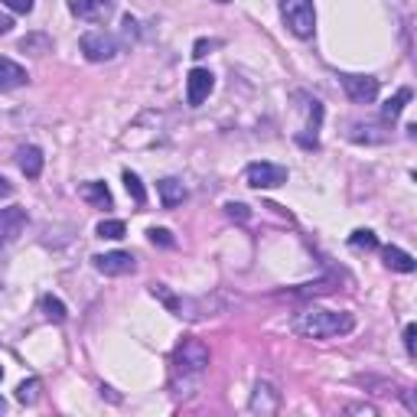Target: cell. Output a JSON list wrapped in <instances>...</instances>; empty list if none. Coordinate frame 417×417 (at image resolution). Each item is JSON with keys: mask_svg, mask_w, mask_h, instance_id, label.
<instances>
[{"mask_svg": "<svg viewBox=\"0 0 417 417\" xmlns=\"http://www.w3.org/2000/svg\"><path fill=\"white\" fill-rule=\"evenodd\" d=\"M208 371V349L199 339H183L173 349V362H170V385H173V398L186 401L199 391L202 379Z\"/></svg>", "mask_w": 417, "mask_h": 417, "instance_id": "6da1fadb", "label": "cell"}, {"mask_svg": "<svg viewBox=\"0 0 417 417\" xmlns=\"http://www.w3.org/2000/svg\"><path fill=\"white\" fill-rule=\"evenodd\" d=\"M356 329V317L346 310H317L310 307L294 317V332L307 336V339H336Z\"/></svg>", "mask_w": 417, "mask_h": 417, "instance_id": "7a4b0ae2", "label": "cell"}, {"mask_svg": "<svg viewBox=\"0 0 417 417\" xmlns=\"http://www.w3.org/2000/svg\"><path fill=\"white\" fill-rule=\"evenodd\" d=\"M280 16H284V26L294 36L310 39L317 30V10H313V0H280Z\"/></svg>", "mask_w": 417, "mask_h": 417, "instance_id": "3957f363", "label": "cell"}, {"mask_svg": "<svg viewBox=\"0 0 417 417\" xmlns=\"http://www.w3.org/2000/svg\"><path fill=\"white\" fill-rule=\"evenodd\" d=\"M78 49L88 62H111L117 53H121V43H117L115 33L108 30H92L78 39Z\"/></svg>", "mask_w": 417, "mask_h": 417, "instance_id": "277c9868", "label": "cell"}, {"mask_svg": "<svg viewBox=\"0 0 417 417\" xmlns=\"http://www.w3.org/2000/svg\"><path fill=\"white\" fill-rule=\"evenodd\" d=\"M245 179L248 186H255V189H274V186H284L287 183V167H280V163H251L245 170Z\"/></svg>", "mask_w": 417, "mask_h": 417, "instance_id": "5b68a950", "label": "cell"}, {"mask_svg": "<svg viewBox=\"0 0 417 417\" xmlns=\"http://www.w3.org/2000/svg\"><path fill=\"white\" fill-rule=\"evenodd\" d=\"M92 264L105 278H124V274H134V268H137L131 251H105V255H95Z\"/></svg>", "mask_w": 417, "mask_h": 417, "instance_id": "8992f818", "label": "cell"}, {"mask_svg": "<svg viewBox=\"0 0 417 417\" xmlns=\"http://www.w3.org/2000/svg\"><path fill=\"white\" fill-rule=\"evenodd\" d=\"M69 14L85 23H105L115 14V0H69Z\"/></svg>", "mask_w": 417, "mask_h": 417, "instance_id": "52a82bcc", "label": "cell"}, {"mask_svg": "<svg viewBox=\"0 0 417 417\" xmlns=\"http://www.w3.org/2000/svg\"><path fill=\"white\" fill-rule=\"evenodd\" d=\"M342 88H346V95L356 105H371V101L379 98V78L371 75H339Z\"/></svg>", "mask_w": 417, "mask_h": 417, "instance_id": "ba28073f", "label": "cell"}, {"mask_svg": "<svg viewBox=\"0 0 417 417\" xmlns=\"http://www.w3.org/2000/svg\"><path fill=\"white\" fill-rule=\"evenodd\" d=\"M216 88V75L208 69H193L189 78H186V101H189V108H199L202 101L212 95Z\"/></svg>", "mask_w": 417, "mask_h": 417, "instance_id": "9c48e42d", "label": "cell"}, {"mask_svg": "<svg viewBox=\"0 0 417 417\" xmlns=\"http://www.w3.org/2000/svg\"><path fill=\"white\" fill-rule=\"evenodd\" d=\"M26 222H30V218H26V208H20V206L0 208V248L20 238L23 228H26Z\"/></svg>", "mask_w": 417, "mask_h": 417, "instance_id": "30bf717a", "label": "cell"}, {"mask_svg": "<svg viewBox=\"0 0 417 417\" xmlns=\"http://www.w3.org/2000/svg\"><path fill=\"white\" fill-rule=\"evenodd\" d=\"M280 408V391L270 381H258L255 394H251V414H278Z\"/></svg>", "mask_w": 417, "mask_h": 417, "instance_id": "8fae6325", "label": "cell"}, {"mask_svg": "<svg viewBox=\"0 0 417 417\" xmlns=\"http://www.w3.org/2000/svg\"><path fill=\"white\" fill-rule=\"evenodd\" d=\"M26 82H30V75H26L23 65L7 59V56H0V92H14V88L26 85Z\"/></svg>", "mask_w": 417, "mask_h": 417, "instance_id": "7c38bea8", "label": "cell"}, {"mask_svg": "<svg viewBox=\"0 0 417 417\" xmlns=\"http://www.w3.org/2000/svg\"><path fill=\"white\" fill-rule=\"evenodd\" d=\"M16 163H20V173H23L26 179H36L39 173H43V163H46V157H43V150L39 147H20L16 150Z\"/></svg>", "mask_w": 417, "mask_h": 417, "instance_id": "4fadbf2b", "label": "cell"}, {"mask_svg": "<svg viewBox=\"0 0 417 417\" xmlns=\"http://www.w3.org/2000/svg\"><path fill=\"white\" fill-rule=\"evenodd\" d=\"M157 193H160V202H163V208H176V206H183L186 202V186L179 183V179H173V176H167V179H160L157 183Z\"/></svg>", "mask_w": 417, "mask_h": 417, "instance_id": "5bb4252c", "label": "cell"}, {"mask_svg": "<svg viewBox=\"0 0 417 417\" xmlns=\"http://www.w3.org/2000/svg\"><path fill=\"white\" fill-rule=\"evenodd\" d=\"M78 196H82L88 206H98V208H111V206H115V199H111V189L105 183H98V179L78 186Z\"/></svg>", "mask_w": 417, "mask_h": 417, "instance_id": "9a60e30c", "label": "cell"}, {"mask_svg": "<svg viewBox=\"0 0 417 417\" xmlns=\"http://www.w3.org/2000/svg\"><path fill=\"white\" fill-rule=\"evenodd\" d=\"M381 258H385V268L398 270V274H411V270L417 268V264H414V258H411L408 251H401V248H394V245L381 248Z\"/></svg>", "mask_w": 417, "mask_h": 417, "instance_id": "2e32d148", "label": "cell"}, {"mask_svg": "<svg viewBox=\"0 0 417 417\" xmlns=\"http://www.w3.org/2000/svg\"><path fill=\"white\" fill-rule=\"evenodd\" d=\"M408 101H411V88H401V92L394 95V98H388V101H385V108H381V117H385L388 124H391V121H398Z\"/></svg>", "mask_w": 417, "mask_h": 417, "instance_id": "e0dca14e", "label": "cell"}, {"mask_svg": "<svg viewBox=\"0 0 417 417\" xmlns=\"http://www.w3.org/2000/svg\"><path fill=\"white\" fill-rule=\"evenodd\" d=\"M124 189H127V196L134 199V206H144V202H147V189H144V183H140L137 173L124 170Z\"/></svg>", "mask_w": 417, "mask_h": 417, "instance_id": "ac0fdd59", "label": "cell"}, {"mask_svg": "<svg viewBox=\"0 0 417 417\" xmlns=\"http://www.w3.org/2000/svg\"><path fill=\"white\" fill-rule=\"evenodd\" d=\"M43 313H46L53 323H65V317H69V310H65V303L59 300V297H53V294H46L43 297Z\"/></svg>", "mask_w": 417, "mask_h": 417, "instance_id": "d6986e66", "label": "cell"}, {"mask_svg": "<svg viewBox=\"0 0 417 417\" xmlns=\"http://www.w3.org/2000/svg\"><path fill=\"white\" fill-rule=\"evenodd\" d=\"M98 238H108V241H117L124 238V232H127V225L121 222V218H105V222H98Z\"/></svg>", "mask_w": 417, "mask_h": 417, "instance_id": "ffe728a7", "label": "cell"}, {"mask_svg": "<svg viewBox=\"0 0 417 417\" xmlns=\"http://www.w3.org/2000/svg\"><path fill=\"white\" fill-rule=\"evenodd\" d=\"M39 379H26V381H20L16 385V401L20 404H36L39 401Z\"/></svg>", "mask_w": 417, "mask_h": 417, "instance_id": "44dd1931", "label": "cell"}, {"mask_svg": "<svg viewBox=\"0 0 417 417\" xmlns=\"http://www.w3.org/2000/svg\"><path fill=\"white\" fill-rule=\"evenodd\" d=\"M349 245L359 248V251H375V248H379V235L369 232V228H359V232H352Z\"/></svg>", "mask_w": 417, "mask_h": 417, "instance_id": "7402d4cb", "label": "cell"}, {"mask_svg": "<svg viewBox=\"0 0 417 417\" xmlns=\"http://www.w3.org/2000/svg\"><path fill=\"white\" fill-rule=\"evenodd\" d=\"M150 294H154L157 300H163V303H167V310H170V313H176V317L183 313V300H176V297H173V294H170V290H167L163 284H154V287H150Z\"/></svg>", "mask_w": 417, "mask_h": 417, "instance_id": "603a6c76", "label": "cell"}, {"mask_svg": "<svg viewBox=\"0 0 417 417\" xmlns=\"http://www.w3.org/2000/svg\"><path fill=\"white\" fill-rule=\"evenodd\" d=\"M332 290V280H317V284H300L294 290V297H320V294H329Z\"/></svg>", "mask_w": 417, "mask_h": 417, "instance_id": "cb8c5ba5", "label": "cell"}, {"mask_svg": "<svg viewBox=\"0 0 417 417\" xmlns=\"http://www.w3.org/2000/svg\"><path fill=\"white\" fill-rule=\"evenodd\" d=\"M147 235H150V241H154V245H160V248H173V245H176L170 228H150Z\"/></svg>", "mask_w": 417, "mask_h": 417, "instance_id": "d4e9b609", "label": "cell"}, {"mask_svg": "<svg viewBox=\"0 0 417 417\" xmlns=\"http://www.w3.org/2000/svg\"><path fill=\"white\" fill-rule=\"evenodd\" d=\"M225 212H228V218H238V222H248V218H251L248 206H241V202H228V206H225Z\"/></svg>", "mask_w": 417, "mask_h": 417, "instance_id": "484cf974", "label": "cell"}, {"mask_svg": "<svg viewBox=\"0 0 417 417\" xmlns=\"http://www.w3.org/2000/svg\"><path fill=\"white\" fill-rule=\"evenodd\" d=\"M414 336H417V326H414V323H408V326H404V349H408V356H414V352H417Z\"/></svg>", "mask_w": 417, "mask_h": 417, "instance_id": "4316f807", "label": "cell"}, {"mask_svg": "<svg viewBox=\"0 0 417 417\" xmlns=\"http://www.w3.org/2000/svg\"><path fill=\"white\" fill-rule=\"evenodd\" d=\"M0 4H7L14 14H30L33 10V0H0Z\"/></svg>", "mask_w": 417, "mask_h": 417, "instance_id": "83f0119b", "label": "cell"}, {"mask_svg": "<svg viewBox=\"0 0 417 417\" xmlns=\"http://www.w3.org/2000/svg\"><path fill=\"white\" fill-rule=\"evenodd\" d=\"M212 46H218L216 39H199V43H196V49H193V56H196V59H202V56H206Z\"/></svg>", "mask_w": 417, "mask_h": 417, "instance_id": "f1b7e54d", "label": "cell"}, {"mask_svg": "<svg viewBox=\"0 0 417 417\" xmlns=\"http://www.w3.org/2000/svg\"><path fill=\"white\" fill-rule=\"evenodd\" d=\"M10 196H14V186H10L7 179L0 176V199H10Z\"/></svg>", "mask_w": 417, "mask_h": 417, "instance_id": "f546056e", "label": "cell"}, {"mask_svg": "<svg viewBox=\"0 0 417 417\" xmlns=\"http://www.w3.org/2000/svg\"><path fill=\"white\" fill-rule=\"evenodd\" d=\"M14 30V20H10L7 14H0V36H4V33H10Z\"/></svg>", "mask_w": 417, "mask_h": 417, "instance_id": "4dcf8cb0", "label": "cell"}, {"mask_svg": "<svg viewBox=\"0 0 417 417\" xmlns=\"http://www.w3.org/2000/svg\"><path fill=\"white\" fill-rule=\"evenodd\" d=\"M401 394H404V401H408V411H411V414H417V398L411 391H401Z\"/></svg>", "mask_w": 417, "mask_h": 417, "instance_id": "1f68e13d", "label": "cell"}, {"mask_svg": "<svg viewBox=\"0 0 417 417\" xmlns=\"http://www.w3.org/2000/svg\"><path fill=\"white\" fill-rule=\"evenodd\" d=\"M4 411H7V401H4V398H0V414H4Z\"/></svg>", "mask_w": 417, "mask_h": 417, "instance_id": "d6a6232c", "label": "cell"}, {"mask_svg": "<svg viewBox=\"0 0 417 417\" xmlns=\"http://www.w3.org/2000/svg\"><path fill=\"white\" fill-rule=\"evenodd\" d=\"M216 4H232V0H216Z\"/></svg>", "mask_w": 417, "mask_h": 417, "instance_id": "836d02e7", "label": "cell"}, {"mask_svg": "<svg viewBox=\"0 0 417 417\" xmlns=\"http://www.w3.org/2000/svg\"><path fill=\"white\" fill-rule=\"evenodd\" d=\"M0 379H4V369H0Z\"/></svg>", "mask_w": 417, "mask_h": 417, "instance_id": "e575fe53", "label": "cell"}]
</instances>
